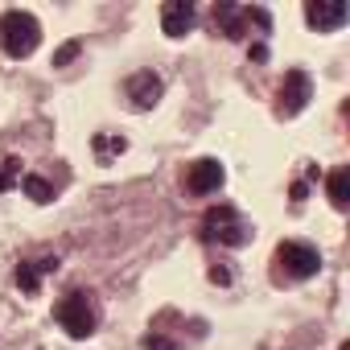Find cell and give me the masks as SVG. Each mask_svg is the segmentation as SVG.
<instances>
[{"label":"cell","mask_w":350,"mask_h":350,"mask_svg":"<svg viewBox=\"0 0 350 350\" xmlns=\"http://www.w3.org/2000/svg\"><path fill=\"white\" fill-rule=\"evenodd\" d=\"M42 42V25L33 13L25 9H9L5 17H0V46H5L9 58H29Z\"/></svg>","instance_id":"obj_1"},{"label":"cell","mask_w":350,"mask_h":350,"mask_svg":"<svg viewBox=\"0 0 350 350\" xmlns=\"http://www.w3.org/2000/svg\"><path fill=\"white\" fill-rule=\"evenodd\" d=\"M54 313H58V325H62L70 338H91L95 325H99V313H95V305H91V293H83V288L66 293Z\"/></svg>","instance_id":"obj_2"},{"label":"cell","mask_w":350,"mask_h":350,"mask_svg":"<svg viewBox=\"0 0 350 350\" xmlns=\"http://www.w3.org/2000/svg\"><path fill=\"white\" fill-rule=\"evenodd\" d=\"M215 25H219V33L227 38V42H243L247 33H252V25H260V29H268L272 25V17L264 13V9H243V5H231V0H223V5H215Z\"/></svg>","instance_id":"obj_3"},{"label":"cell","mask_w":350,"mask_h":350,"mask_svg":"<svg viewBox=\"0 0 350 350\" xmlns=\"http://www.w3.org/2000/svg\"><path fill=\"white\" fill-rule=\"evenodd\" d=\"M202 231L211 243H223V247H243L252 239V227L239 219L235 206H211L206 219H202Z\"/></svg>","instance_id":"obj_4"},{"label":"cell","mask_w":350,"mask_h":350,"mask_svg":"<svg viewBox=\"0 0 350 350\" xmlns=\"http://www.w3.org/2000/svg\"><path fill=\"white\" fill-rule=\"evenodd\" d=\"M317 268H321V256L313 243L288 239L276 247V280H309V276H317Z\"/></svg>","instance_id":"obj_5"},{"label":"cell","mask_w":350,"mask_h":350,"mask_svg":"<svg viewBox=\"0 0 350 350\" xmlns=\"http://www.w3.org/2000/svg\"><path fill=\"white\" fill-rule=\"evenodd\" d=\"M309 99H313V79H309L305 70H284V83H280V103H276V111H280L284 120H288V116H301Z\"/></svg>","instance_id":"obj_6"},{"label":"cell","mask_w":350,"mask_h":350,"mask_svg":"<svg viewBox=\"0 0 350 350\" xmlns=\"http://www.w3.org/2000/svg\"><path fill=\"white\" fill-rule=\"evenodd\" d=\"M223 182H227V169H223V161H215V157H202V161H194V165L186 169V190H190V194H215Z\"/></svg>","instance_id":"obj_7"},{"label":"cell","mask_w":350,"mask_h":350,"mask_svg":"<svg viewBox=\"0 0 350 350\" xmlns=\"http://www.w3.org/2000/svg\"><path fill=\"white\" fill-rule=\"evenodd\" d=\"M350 17V9L342 5V0H309L305 5V21L317 29V33H329V29H342Z\"/></svg>","instance_id":"obj_8"},{"label":"cell","mask_w":350,"mask_h":350,"mask_svg":"<svg viewBox=\"0 0 350 350\" xmlns=\"http://www.w3.org/2000/svg\"><path fill=\"white\" fill-rule=\"evenodd\" d=\"M194 21H198V13H194L190 0H165V5H161V29H165V38H186L194 29Z\"/></svg>","instance_id":"obj_9"},{"label":"cell","mask_w":350,"mask_h":350,"mask_svg":"<svg viewBox=\"0 0 350 350\" xmlns=\"http://www.w3.org/2000/svg\"><path fill=\"white\" fill-rule=\"evenodd\" d=\"M161 91H165V83H161V75H157V70H136V75L128 79V99H132V107H136V111L157 107Z\"/></svg>","instance_id":"obj_10"},{"label":"cell","mask_w":350,"mask_h":350,"mask_svg":"<svg viewBox=\"0 0 350 350\" xmlns=\"http://www.w3.org/2000/svg\"><path fill=\"white\" fill-rule=\"evenodd\" d=\"M325 194H329L334 211H346V202H350V169L346 165H338L329 178H325Z\"/></svg>","instance_id":"obj_11"},{"label":"cell","mask_w":350,"mask_h":350,"mask_svg":"<svg viewBox=\"0 0 350 350\" xmlns=\"http://www.w3.org/2000/svg\"><path fill=\"white\" fill-rule=\"evenodd\" d=\"M91 148H95V161H99V165H107V161H116V157L128 148V140H124L120 132H95Z\"/></svg>","instance_id":"obj_12"},{"label":"cell","mask_w":350,"mask_h":350,"mask_svg":"<svg viewBox=\"0 0 350 350\" xmlns=\"http://www.w3.org/2000/svg\"><path fill=\"white\" fill-rule=\"evenodd\" d=\"M21 190H25V198H33V202H50V198H54V186L42 178V173H25V178H21Z\"/></svg>","instance_id":"obj_13"},{"label":"cell","mask_w":350,"mask_h":350,"mask_svg":"<svg viewBox=\"0 0 350 350\" xmlns=\"http://www.w3.org/2000/svg\"><path fill=\"white\" fill-rule=\"evenodd\" d=\"M21 178V157H0V194L13 190Z\"/></svg>","instance_id":"obj_14"},{"label":"cell","mask_w":350,"mask_h":350,"mask_svg":"<svg viewBox=\"0 0 350 350\" xmlns=\"http://www.w3.org/2000/svg\"><path fill=\"white\" fill-rule=\"evenodd\" d=\"M17 284H21L25 293H38V288H42V272H38L33 260H21V264H17Z\"/></svg>","instance_id":"obj_15"},{"label":"cell","mask_w":350,"mask_h":350,"mask_svg":"<svg viewBox=\"0 0 350 350\" xmlns=\"http://www.w3.org/2000/svg\"><path fill=\"white\" fill-rule=\"evenodd\" d=\"M79 54H83V42H66V46H58V50H54V66H70Z\"/></svg>","instance_id":"obj_16"},{"label":"cell","mask_w":350,"mask_h":350,"mask_svg":"<svg viewBox=\"0 0 350 350\" xmlns=\"http://www.w3.org/2000/svg\"><path fill=\"white\" fill-rule=\"evenodd\" d=\"M144 350H178V342H173V338H165V334H144Z\"/></svg>","instance_id":"obj_17"},{"label":"cell","mask_w":350,"mask_h":350,"mask_svg":"<svg viewBox=\"0 0 350 350\" xmlns=\"http://www.w3.org/2000/svg\"><path fill=\"white\" fill-rule=\"evenodd\" d=\"M211 280H215V284H231V272H227L223 264H215V268H211Z\"/></svg>","instance_id":"obj_18"},{"label":"cell","mask_w":350,"mask_h":350,"mask_svg":"<svg viewBox=\"0 0 350 350\" xmlns=\"http://www.w3.org/2000/svg\"><path fill=\"white\" fill-rule=\"evenodd\" d=\"M305 194H309V186H305V182H297V186H293V202H305Z\"/></svg>","instance_id":"obj_19"}]
</instances>
